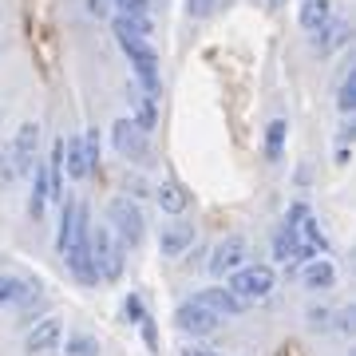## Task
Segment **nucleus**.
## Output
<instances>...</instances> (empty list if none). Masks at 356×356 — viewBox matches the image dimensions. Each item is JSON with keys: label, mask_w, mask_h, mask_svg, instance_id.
Segmentation results:
<instances>
[{"label": "nucleus", "mask_w": 356, "mask_h": 356, "mask_svg": "<svg viewBox=\"0 0 356 356\" xmlns=\"http://www.w3.org/2000/svg\"><path fill=\"white\" fill-rule=\"evenodd\" d=\"M107 229L123 242V250L139 245L143 238H147V218H143L139 202H131L127 194L111 198V206H107Z\"/></svg>", "instance_id": "obj_2"}, {"label": "nucleus", "mask_w": 356, "mask_h": 356, "mask_svg": "<svg viewBox=\"0 0 356 356\" xmlns=\"http://www.w3.org/2000/svg\"><path fill=\"white\" fill-rule=\"evenodd\" d=\"M191 301H198L202 309H210V313H214L218 321H222V317H242V313H245V305L226 289V285H206V289L194 293Z\"/></svg>", "instance_id": "obj_11"}, {"label": "nucleus", "mask_w": 356, "mask_h": 356, "mask_svg": "<svg viewBox=\"0 0 356 356\" xmlns=\"http://www.w3.org/2000/svg\"><path fill=\"white\" fill-rule=\"evenodd\" d=\"M154 198H159V206H163V214H170V218L186 214V206H191V194H186L182 182H163V186L154 191Z\"/></svg>", "instance_id": "obj_20"}, {"label": "nucleus", "mask_w": 356, "mask_h": 356, "mask_svg": "<svg viewBox=\"0 0 356 356\" xmlns=\"http://www.w3.org/2000/svg\"><path fill=\"white\" fill-rule=\"evenodd\" d=\"M250 261V242H245L242 234H229L222 242L210 250V273L214 277H229L234 269H242Z\"/></svg>", "instance_id": "obj_4"}, {"label": "nucleus", "mask_w": 356, "mask_h": 356, "mask_svg": "<svg viewBox=\"0 0 356 356\" xmlns=\"http://www.w3.org/2000/svg\"><path fill=\"white\" fill-rule=\"evenodd\" d=\"M60 344H64V321L60 317H44V321H36V325L28 329L24 353L28 356H48V353H56Z\"/></svg>", "instance_id": "obj_8"}, {"label": "nucleus", "mask_w": 356, "mask_h": 356, "mask_svg": "<svg viewBox=\"0 0 356 356\" xmlns=\"http://www.w3.org/2000/svg\"><path fill=\"white\" fill-rule=\"evenodd\" d=\"M88 13L91 16H107L111 13V0H88Z\"/></svg>", "instance_id": "obj_33"}, {"label": "nucleus", "mask_w": 356, "mask_h": 356, "mask_svg": "<svg viewBox=\"0 0 356 356\" xmlns=\"http://www.w3.org/2000/svg\"><path fill=\"white\" fill-rule=\"evenodd\" d=\"M111 4L123 16H147V8H151V0H111Z\"/></svg>", "instance_id": "obj_29"}, {"label": "nucleus", "mask_w": 356, "mask_h": 356, "mask_svg": "<svg viewBox=\"0 0 356 356\" xmlns=\"http://www.w3.org/2000/svg\"><path fill=\"white\" fill-rule=\"evenodd\" d=\"M178 356H222V353L206 348V344H182V348H178Z\"/></svg>", "instance_id": "obj_32"}, {"label": "nucleus", "mask_w": 356, "mask_h": 356, "mask_svg": "<svg viewBox=\"0 0 356 356\" xmlns=\"http://www.w3.org/2000/svg\"><path fill=\"white\" fill-rule=\"evenodd\" d=\"M123 321H127V325H143V321H147V309H143L139 293H127V297H123Z\"/></svg>", "instance_id": "obj_27"}, {"label": "nucleus", "mask_w": 356, "mask_h": 356, "mask_svg": "<svg viewBox=\"0 0 356 356\" xmlns=\"http://www.w3.org/2000/svg\"><path fill=\"white\" fill-rule=\"evenodd\" d=\"M64 356H99V341L91 337V332H76V337H67V344H60Z\"/></svg>", "instance_id": "obj_23"}, {"label": "nucleus", "mask_w": 356, "mask_h": 356, "mask_svg": "<svg viewBox=\"0 0 356 356\" xmlns=\"http://www.w3.org/2000/svg\"><path fill=\"white\" fill-rule=\"evenodd\" d=\"M175 325H178V332H182V337L198 341V337H210L222 321H218L210 309H202L198 301H182V305L175 309Z\"/></svg>", "instance_id": "obj_7"}, {"label": "nucleus", "mask_w": 356, "mask_h": 356, "mask_svg": "<svg viewBox=\"0 0 356 356\" xmlns=\"http://www.w3.org/2000/svg\"><path fill=\"white\" fill-rule=\"evenodd\" d=\"M269 8H285V0H266Z\"/></svg>", "instance_id": "obj_35"}, {"label": "nucleus", "mask_w": 356, "mask_h": 356, "mask_svg": "<svg viewBox=\"0 0 356 356\" xmlns=\"http://www.w3.org/2000/svg\"><path fill=\"white\" fill-rule=\"evenodd\" d=\"M16 182H20V170H16L13 147L4 143V147H0V191H13Z\"/></svg>", "instance_id": "obj_25"}, {"label": "nucleus", "mask_w": 356, "mask_h": 356, "mask_svg": "<svg viewBox=\"0 0 356 356\" xmlns=\"http://www.w3.org/2000/svg\"><path fill=\"white\" fill-rule=\"evenodd\" d=\"M348 28H353V24H348V20H341V16H332L329 24L321 28L317 36H309V40H313V48H317L321 56H329L332 48H341L344 40H348Z\"/></svg>", "instance_id": "obj_19"}, {"label": "nucleus", "mask_w": 356, "mask_h": 356, "mask_svg": "<svg viewBox=\"0 0 356 356\" xmlns=\"http://www.w3.org/2000/svg\"><path fill=\"white\" fill-rule=\"evenodd\" d=\"M111 143H115V151L123 154V159H131V163H147V159H151V143H147V131H139L135 123H131V119H115Z\"/></svg>", "instance_id": "obj_6"}, {"label": "nucleus", "mask_w": 356, "mask_h": 356, "mask_svg": "<svg viewBox=\"0 0 356 356\" xmlns=\"http://www.w3.org/2000/svg\"><path fill=\"white\" fill-rule=\"evenodd\" d=\"M191 245H194V226L182 222V218L170 222V226H163V234H159V250H163V257H170V261H178Z\"/></svg>", "instance_id": "obj_12"}, {"label": "nucleus", "mask_w": 356, "mask_h": 356, "mask_svg": "<svg viewBox=\"0 0 356 356\" xmlns=\"http://www.w3.org/2000/svg\"><path fill=\"white\" fill-rule=\"evenodd\" d=\"M64 170H67V178H76V182H83V178L91 175L88 151H83V135H67L64 139Z\"/></svg>", "instance_id": "obj_15"}, {"label": "nucleus", "mask_w": 356, "mask_h": 356, "mask_svg": "<svg viewBox=\"0 0 356 356\" xmlns=\"http://www.w3.org/2000/svg\"><path fill=\"white\" fill-rule=\"evenodd\" d=\"M123 261H127V250L115 238L107 226L91 229V266H95V277L99 281H119L123 277Z\"/></svg>", "instance_id": "obj_3"}, {"label": "nucleus", "mask_w": 356, "mask_h": 356, "mask_svg": "<svg viewBox=\"0 0 356 356\" xmlns=\"http://www.w3.org/2000/svg\"><path fill=\"white\" fill-rule=\"evenodd\" d=\"M285 131H289V123L285 119H273L266 127V159H281V147H285Z\"/></svg>", "instance_id": "obj_26"}, {"label": "nucleus", "mask_w": 356, "mask_h": 356, "mask_svg": "<svg viewBox=\"0 0 356 356\" xmlns=\"http://www.w3.org/2000/svg\"><path fill=\"white\" fill-rule=\"evenodd\" d=\"M32 191H28V214H32V222H44V214H48V202H51V186H48V166H44V159L36 163V170H32Z\"/></svg>", "instance_id": "obj_14"}, {"label": "nucleus", "mask_w": 356, "mask_h": 356, "mask_svg": "<svg viewBox=\"0 0 356 356\" xmlns=\"http://www.w3.org/2000/svg\"><path fill=\"white\" fill-rule=\"evenodd\" d=\"M127 99H131V123L151 135V127L159 123V107H154V99L151 95H143L139 88H127Z\"/></svg>", "instance_id": "obj_16"}, {"label": "nucleus", "mask_w": 356, "mask_h": 356, "mask_svg": "<svg viewBox=\"0 0 356 356\" xmlns=\"http://www.w3.org/2000/svg\"><path fill=\"white\" fill-rule=\"evenodd\" d=\"M218 4H222V0H186V13H191V16H198V20H202V16L218 13Z\"/></svg>", "instance_id": "obj_30"}, {"label": "nucleus", "mask_w": 356, "mask_h": 356, "mask_svg": "<svg viewBox=\"0 0 356 356\" xmlns=\"http://www.w3.org/2000/svg\"><path fill=\"white\" fill-rule=\"evenodd\" d=\"M356 107V67H344V76H341V88H337V111L348 119Z\"/></svg>", "instance_id": "obj_22"}, {"label": "nucleus", "mask_w": 356, "mask_h": 356, "mask_svg": "<svg viewBox=\"0 0 356 356\" xmlns=\"http://www.w3.org/2000/svg\"><path fill=\"white\" fill-rule=\"evenodd\" d=\"M8 147H13V159H16L20 178H28L40 163V123H20V131H16V139L8 143Z\"/></svg>", "instance_id": "obj_9"}, {"label": "nucleus", "mask_w": 356, "mask_h": 356, "mask_svg": "<svg viewBox=\"0 0 356 356\" xmlns=\"http://www.w3.org/2000/svg\"><path fill=\"white\" fill-rule=\"evenodd\" d=\"M309 329H332V321H337V313H332L329 305H313L309 309Z\"/></svg>", "instance_id": "obj_28"}, {"label": "nucleus", "mask_w": 356, "mask_h": 356, "mask_svg": "<svg viewBox=\"0 0 356 356\" xmlns=\"http://www.w3.org/2000/svg\"><path fill=\"white\" fill-rule=\"evenodd\" d=\"M111 28H115V40H151L154 32L151 16H123V13H115Z\"/></svg>", "instance_id": "obj_17"}, {"label": "nucleus", "mask_w": 356, "mask_h": 356, "mask_svg": "<svg viewBox=\"0 0 356 356\" xmlns=\"http://www.w3.org/2000/svg\"><path fill=\"white\" fill-rule=\"evenodd\" d=\"M76 222H79V202L64 194V198H60V234H56V250H60V254H67V245L76 238Z\"/></svg>", "instance_id": "obj_18"}, {"label": "nucleus", "mask_w": 356, "mask_h": 356, "mask_svg": "<svg viewBox=\"0 0 356 356\" xmlns=\"http://www.w3.org/2000/svg\"><path fill=\"white\" fill-rule=\"evenodd\" d=\"M329 20H332V0H301V28L309 36H317Z\"/></svg>", "instance_id": "obj_21"}, {"label": "nucleus", "mask_w": 356, "mask_h": 356, "mask_svg": "<svg viewBox=\"0 0 356 356\" xmlns=\"http://www.w3.org/2000/svg\"><path fill=\"white\" fill-rule=\"evenodd\" d=\"M301 285L313 293H325L337 285V266H332L329 257H309V261H301Z\"/></svg>", "instance_id": "obj_13"}, {"label": "nucleus", "mask_w": 356, "mask_h": 356, "mask_svg": "<svg viewBox=\"0 0 356 356\" xmlns=\"http://www.w3.org/2000/svg\"><path fill=\"white\" fill-rule=\"evenodd\" d=\"M20 297H24V281L0 273V309H16L20 305Z\"/></svg>", "instance_id": "obj_24"}, {"label": "nucleus", "mask_w": 356, "mask_h": 356, "mask_svg": "<svg viewBox=\"0 0 356 356\" xmlns=\"http://www.w3.org/2000/svg\"><path fill=\"white\" fill-rule=\"evenodd\" d=\"M309 257H313L309 254V245L301 242L285 222H281V226L273 229V261L285 266V269H293V266H301V261H309Z\"/></svg>", "instance_id": "obj_10"}, {"label": "nucleus", "mask_w": 356, "mask_h": 356, "mask_svg": "<svg viewBox=\"0 0 356 356\" xmlns=\"http://www.w3.org/2000/svg\"><path fill=\"white\" fill-rule=\"evenodd\" d=\"M285 226H289L293 234H297V238L309 245V254H313V257H321L325 250H329V242H325V234H321V226H317V218H313V210H309L305 202H293V206H289Z\"/></svg>", "instance_id": "obj_5"}, {"label": "nucleus", "mask_w": 356, "mask_h": 356, "mask_svg": "<svg viewBox=\"0 0 356 356\" xmlns=\"http://www.w3.org/2000/svg\"><path fill=\"white\" fill-rule=\"evenodd\" d=\"M83 151H88V163H91V170L99 166V131H88L83 135Z\"/></svg>", "instance_id": "obj_31"}, {"label": "nucleus", "mask_w": 356, "mask_h": 356, "mask_svg": "<svg viewBox=\"0 0 356 356\" xmlns=\"http://www.w3.org/2000/svg\"><path fill=\"white\" fill-rule=\"evenodd\" d=\"M273 285H277V277H273V266H266V261H245L242 269H234L226 277V289L238 297V301H266L269 293H273Z\"/></svg>", "instance_id": "obj_1"}, {"label": "nucleus", "mask_w": 356, "mask_h": 356, "mask_svg": "<svg viewBox=\"0 0 356 356\" xmlns=\"http://www.w3.org/2000/svg\"><path fill=\"white\" fill-rule=\"evenodd\" d=\"M139 329H143V341L151 344V348H159V344H154V325H151V321H143Z\"/></svg>", "instance_id": "obj_34"}]
</instances>
